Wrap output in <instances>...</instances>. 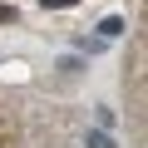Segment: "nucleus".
I'll use <instances>...</instances> for the list:
<instances>
[{
    "label": "nucleus",
    "mask_w": 148,
    "mask_h": 148,
    "mask_svg": "<svg viewBox=\"0 0 148 148\" xmlns=\"http://www.w3.org/2000/svg\"><path fill=\"white\" fill-rule=\"evenodd\" d=\"M84 148H119V143L109 138V128H89L84 133Z\"/></svg>",
    "instance_id": "obj_1"
},
{
    "label": "nucleus",
    "mask_w": 148,
    "mask_h": 148,
    "mask_svg": "<svg viewBox=\"0 0 148 148\" xmlns=\"http://www.w3.org/2000/svg\"><path fill=\"white\" fill-rule=\"evenodd\" d=\"M119 35H123V15H109L99 25V40H119Z\"/></svg>",
    "instance_id": "obj_2"
},
{
    "label": "nucleus",
    "mask_w": 148,
    "mask_h": 148,
    "mask_svg": "<svg viewBox=\"0 0 148 148\" xmlns=\"http://www.w3.org/2000/svg\"><path fill=\"white\" fill-rule=\"evenodd\" d=\"M79 69H84L79 54H64V59H59V74H79Z\"/></svg>",
    "instance_id": "obj_3"
},
{
    "label": "nucleus",
    "mask_w": 148,
    "mask_h": 148,
    "mask_svg": "<svg viewBox=\"0 0 148 148\" xmlns=\"http://www.w3.org/2000/svg\"><path fill=\"white\" fill-rule=\"evenodd\" d=\"M40 5H45V10H69L74 0H40Z\"/></svg>",
    "instance_id": "obj_4"
},
{
    "label": "nucleus",
    "mask_w": 148,
    "mask_h": 148,
    "mask_svg": "<svg viewBox=\"0 0 148 148\" xmlns=\"http://www.w3.org/2000/svg\"><path fill=\"white\" fill-rule=\"evenodd\" d=\"M10 20H15V10H10V5H0V25H10Z\"/></svg>",
    "instance_id": "obj_5"
}]
</instances>
